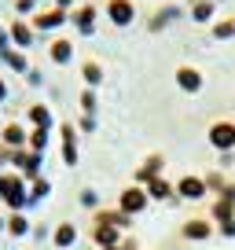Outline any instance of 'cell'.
<instances>
[{
  "label": "cell",
  "mask_w": 235,
  "mask_h": 250,
  "mask_svg": "<svg viewBox=\"0 0 235 250\" xmlns=\"http://www.w3.org/2000/svg\"><path fill=\"white\" fill-rule=\"evenodd\" d=\"M4 96H8V88H4V81H0V100H4Z\"/></svg>",
  "instance_id": "obj_30"
},
{
  "label": "cell",
  "mask_w": 235,
  "mask_h": 250,
  "mask_svg": "<svg viewBox=\"0 0 235 250\" xmlns=\"http://www.w3.org/2000/svg\"><path fill=\"white\" fill-rule=\"evenodd\" d=\"M30 144H33V151H40V147L48 144V129H33V133H30Z\"/></svg>",
  "instance_id": "obj_25"
},
{
  "label": "cell",
  "mask_w": 235,
  "mask_h": 250,
  "mask_svg": "<svg viewBox=\"0 0 235 250\" xmlns=\"http://www.w3.org/2000/svg\"><path fill=\"white\" fill-rule=\"evenodd\" d=\"M176 85H180L184 92H198V88H202V74H198L195 66H176Z\"/></svg>",
  "instance_id": "obj_7"
},
{
  "label": "cell",
  "mask_w": 235,
  "mask_h": 250,
  "mask_svg": "<svg viewBox=\"0 0 235 250\" xmlns=\"http://www.w3.org/2000/svg\"><path fill=\"white\" fill-rule=\"evenodd\" d=\"M81 110H85V114H92V110H96V96H92V88H85V92H81Z\"/></svg>",
  "instance_id": "obj_26"
},
{
  "label": "cell",
  "mask_w": 235,
  "mask_h": 250,
  "mask_svg": "<svg viewBox=\"0 0 235 250\" xmlns=\"http://www.w3.org/2000/svg\"><path fill=\"white\" fill-rule=\"evenodd\" d=\"M191 19L195 22H213V0H195L191 4Z\"/></svg>",
  "instance_id": "obj_14"
},
{
  "label": "cell",
  "mask_w": 235,
  "mask_h": 250,
  "mask_svg": "<svg viewBox=\"0 0 235 250\" xmlns=\"http://www.w3.org/2000/svg\"><path fill=\"white\" fill-rule=\"evenodd\" d=\"M81 206H99V199H96V191H81Z\"/></svg>",
  "instance_id": "obj_28"
},
{
  "label": "cell",
  "mask_w": 235,
  "mask_h": 250,
  "mask_svg": "<svg viewBox=\"0 0 235 250\" xmlns=\"http://www.w3.org/2000/svg\"><path fill=\"white\" fill-rule=\"evenodd\" d=\"M66 11L63 8H52V11H40V15H33V30H59V26L66 22Z\"/></svg>",
  "instance_id": "obj_5"
},
{
  "label": "cell",
  "mask_w": 235,
  "mask_h": 250,
  "mask_svg": "<svg viewBox=\"0 0 235 250\" xmlns=\"http://www.w3.org/2000/svg\"><path fill=\"white\" fill-rule=\"evenodd\" d=\"M118 206H121V213H125V217H133V213H140L143 206H147V191H143V188H129L125 195L118 199Z\"/></svg>",
  "instance_id": "obj_4"
},
{
  "label": "cell",
  "mask_w": 235,
  "mask_h": 250,
  "mask_svg": "<svg viewBox=\"0 0 235 250\" xmlns=\"http://www.w3.org/2000/svg\"><path fill=\"white\" fill-rule=\"evenodd\" d=\"M4 225H8V221H0V228H4Z\"/></svg>",
  "instance_id": "obj_32"
},
{
  "label": "cell",
  "mask_w": 235,
  "mask_h": 250,
  "mask_svg": "<svg viewBox=\"0 0 235 250\" xmlns=\"http://www.w3.org/2000/svg\"><path fill=\"white\" fill-rule=\"evenodd\" d=\"M8 33H11V44H15V48H30V44H33V30H30V22H26V19H15Z\"/></svg>",
  "instance_id": "obj_8"
},
{
  "label": "cell",
  "mask_w": 235,
  "mask_h": 250,
  "mask_svg": "<svg viewBox=\"0 0 235 250\" xmlns=\"http://www.w3.org/2000/svg\"><path fill=\"white\" fill-rule=\"evenodd\" d=\"M213 37H217V41H232L235 37V19H220V22H213Z\"/></svg>",
  "instance_id": "obj_20"
},
{
  "label": "cell",
  "mask_w": 235,
  "mask_h": 250,
  "mask_svg": "<svg viewBox=\"0 0 235 250\" xmlns=\"http://www.w3.org/2000/svg\"><path fill=\"white\" fill-rule=\"evenodd\" d=\"M107 15L114 26H129L136 19V8H133V0H107Z\"/></svg>",
  "instance_id": "obj_3"
},
{
  "label": "cell",
  "mask_w": 235,
  "mask_h": 250,
  "mask_svg": "<svg viewBox=\"0 0 235 250\" xmlns=\"http://www.w3.org/2000/svg\"><path fill=\"white\" fill-rule=\"evenodd\" d=\"M70 22L78 26L81 33H92V30H96V8H92V4H81V8H74Z\"/></svg>",
  "instance_id": "obj_6"
},
{
  "label": "cell",
  "mask_w": 235,
  "mask_h": 250,
  "mask_svg": "<svg viewBox=\"0 0 235 250\" xmlns=\"http://www.w3.org/2000/svg\"><path fill=\"white\" fill-rule=\"evenodd\" d=\"M103 250H121V247H103Z\"/></svg>",
  "instance_id": "obj_31"
},
{
  "label": "cell",
  "mask_w": 235,
  "mask_h": 250,
  "mask_svg": "<svg viewBox=\"0 0 235 250\" xmlns=\"http://www.w3.org/2000/svg\"><path fill=\"white\" fill-rule=\"evenodd\" d=\"M63 155H66V166L78 162V151H74V129H70V125H63Z\"/></svg>",
  "instance_id": "obj_19"
},
{
  "label": "cell",
  "mask_w": 235,
  "mask_h": 250,
  "mask_svg": "<svg viewBox=\"0 0 235 250\" xmlns=\"http://www.w3.org/2000/svg\"><path fill=\"white\" fill-rule=\"evenodd\" d=\"M0 199L11 206V210H22L26 206V188H22V180L19 177H8V173H0Z\"/></svg>",
  "instance_id": "obj_1"
},
{
  "label": "cell",
  "mask_w": 235,
  "mask_h": 250,
  "mask_svg": "<svg viewBox=\"0 0 235 250\" xmlns=\"http://www.w3.org/2000/svg\"><path fill=\"white\" fill-rule=\"evenodd\" d=\"M0 59H4V62H8V66H11V70H30V62H26V55L22 52H19V48H4V52H0Z\"/></svg>",
  "instance_id": "obj_12"
},
{
  "label": "cell",
  "mask_w": 235,
  "mask_h": 250,
  "mask_svg": "<svg viewBox=\"0 0 235 250\" xmlns=\"http://www.w3.org/2000/svg\"><path fill=\"white\" fill-rule=\"evenodd\" d=\"M81 78H85V85H88V88H96V85L103 81V66H99L96 59H88L85 66H81Z\"/></svg>",
  "instance_id": "obj_13"
},
{
  "label": "cell",
  "mask_w": 235,
  "mask_h": 250,
  "mask_svg": "<svg viewBox=\"0 0 235 250\" xmlns=\"http://www.w3.org/2000/svg\"><path fill=\"white\" fill-rule=\"evenodd\" d=\"M55 8H63V11H70V8H74V0H55Z\"/></svg>",
  "instance_id": "obj_29"
},
{
  "label": "cell",
  "mask_w": 235,
  "mask_h": 250,
  "mask_svg": "<svg viewBox=\"0 0 235 250\" xmlns=\"http://www.w3.org/2000/svg\"><path fill=\"white\" fill-rule=\"evenodd\" d=\"M48 55H52V62H59V66H63V62H70V55H74V44L66 37H55L52 44H48Z\"/></svg>",
  "instance_id": "obj_10"
},
{
  "label": "cell",
  "mask_w": 235,
  "mask_h": 250,
  "mask_svg": "<svg viewBox=\"0 0 235 250\" xmlns=\"http://www.w3.org/2000/svg\"><path fill=\"white\" fill-rule=\"evenodd\" d=\"M33 8H37V0H15V11H19V15H33Z\"/></svg>",
  "instance_id": "obj_27"
},
{
  "label": "cell",
  "mask_w": 235,
  "mask_h": 250,
  "mask_svg": "<svg viewBox=\"0 0 235 250\" xmlns=\"http://www.w3.org/2000/svg\"><path fill=\"white\" fill-rule=\"evenodd\" d=\"M4 144H8V147H22V144H26L22 125H8V129H4Z\"/></svg>",
  "instance_id": "obj_21"
},
{
  "label": "cell",
  "mask_w": 235,
  "mask_h": 250,
  "mask_svg": "<svg viewBox=\"0 0 235 250\" xmlns=\"http://www.w3.org/2000/svg\"><path fill=\"white\" fill-rule=\"evenodd\" d=\"M176 191H180L184 199H202L210 188H206V180H198V177H184L180 184H176Z\"/></svg>",
  "instance_id": "obj_9"
},
{
  "label": "cell",
  "mask_w": 235,
  "mask_h": 250,
  "mask_svg": "<svg viewBox=\"0 0 235 250\" xmlns=\"http://www.w3.org/2000/svg\"><path fill=\"white\" fill-rule=\"evenodd\" d=\"M8 232H11V235H26V232H30V221H26L22 213H15V217L8 221Z\"/></svg>",
  "instance_id": "obj_22"
},
{
  "label": "cell",
  "mask_w": 235,
  "mask_h": 250,
  "mask_svg": "<svg viewBox=\"0 0 235 250\" xmlns=\"http://www.w3.org/2000/svg\"><path fill=\"white\" fill-rule=\"evenodd\" d=\"M118 232H121L118 225H110L107 217H99V228H96V243H99V247H118Z\"/></svg>",
  "instance_id": "obj_11"
},
{
  "label": "cell",
  "mask_w": 235,
  "mask_h": 250,
  "mask_svg": "<svg viewBox=\"0 0 235 250\" xmlns=\"http://www.w3.org/2000/svg\"><path fill=\"white\" fill-rule=\"evenodd\" d=\"M206 136H210V144L217 151H224V155H228V151L235 147V122H213Z\"/></svg>",
  "instance_id": "obj_2"
},
{
  "label": "cell",
  "mask_w": 235,
  "mask_h": 250,
  "mask_svg": "<svg viewBox=\"0 0 235 250\" xmlns=\"http://www.w3.org/2000/svg\"><path fill=\"white\" fill-rule=\"evenodd\" d=\"M158 173H162V158H158V155H151L147 162H143V169L136 173V180H147V184H151V180H155Z\"/></svg>",
  "instance_id": "obj_15"
},
{
  "label": "cell",
  "mask_w": 235,
  "mask_h": 250,
  "mask_svg": "<svg viewBox=\"0 0 235 250\" xmlns=\"http://www.w3.org/2000/svg\"><path fill=\"white\" fill-rule=\"evenodd\" d=\"M147 191H151L155 199H169V184H165V180H151Z\"/></svg>",
  "instance_id": "obj_24"
},
{
  "label": "cell",
  "mask_w": 235,
  "mask_h": 250,
  "mask_svg": "<svg viewBox=\"0 0 235 250\" xmlns=\"http://www.w3.org/2000/svg\"><path fill=\"white\" fill-rule=\"evenodd\" d=\"M55 247H74V239H78V232H74V225H59L55 228Z\"/></svg>",
  "instance_id": "obj_17"
},
{
  "label": "cell",
  "mask_w": 235,
  "mask_h": 250,
  "mask_svg": "<svg viewBox=\"0 0 235 250\" xmlns=\"http://www.w3.org/2000/svg\"><path fill=\"white\" fill-rule=\"evenodd\" d=\"M169 19H180V11H176V8H165V11H158V19L151 22V30H162V26L169 22Z\"/></svg>",
  "instance_id": "obj_23"
},
{
  "label": "cell",
  "mask_w": 235,
  "mask_h": 250,
  "mask_svg": "<svg viewBox=\"0 0 235 250\" xmlns=\"http://www.w3.org/2000/svg\"><path fill=\"white\" fill-rule=\"evenodd\" d=\"M30 122L37 125V129H48V125H52V114H48L44 103H33V107H30Z\"/></svg>",
  "instance_id": "obj_16"
},
{
  "label": "cell",
  "mask_w": 235,
  "mask_h": 250,
  "mask_svg": "<svg viewBox=\"0 0 235 250\" xmlns=\"http://www.w3.org/2000/svg\"><path fill=\"white\" fill-rule=\"evenodd\" d=\"M184 235H188V239H206V235H210V225H206V221H188V225H184Z\"/></svg>",
  "instance_id": "obj_18"
}]
</instances>
